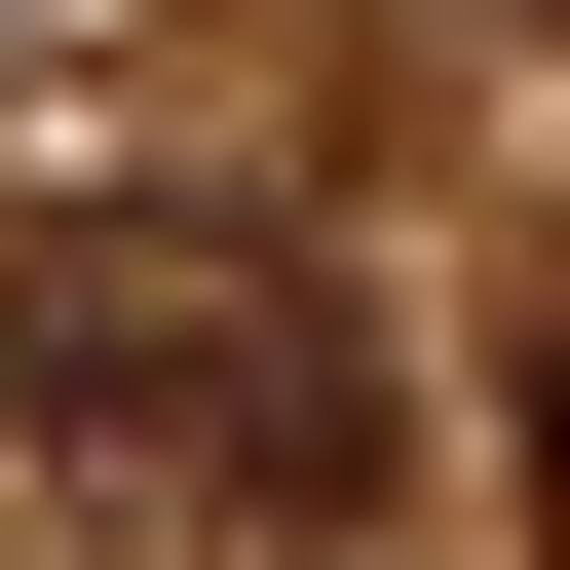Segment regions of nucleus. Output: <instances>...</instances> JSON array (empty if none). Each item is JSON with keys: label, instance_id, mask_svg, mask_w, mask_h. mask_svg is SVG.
Wrapping results in <instances>:
<instances>
[{"label": "nucleus", "instance_id": "obj_2", "mask_svg": "<svg viewBox=\"0 0 570 570\" xmlns=\"http://www.w3.org/2000/svg\"><path fill=\"white\" fill-rule=\"evenodd\" d=\"M494 419H532V570H570V266L494 305Z\"/></svg>", "mask_w": 570, "mask_h": 570}, {"label": "nucleus", "instance_id": "obj_1", "mask_svg": "<svg viewBox=\"0 0 570 570\" xmlns=\"http://www.w3.org/2000/svg\"><path fill=\"white\" fill-rule=\"evenodd\" d=\"M0 419H77L115 494H381V343L305 228H39L0 266Z\"/></svg>", "mask_w": 570, "mask_h": 570}]
</instances>
